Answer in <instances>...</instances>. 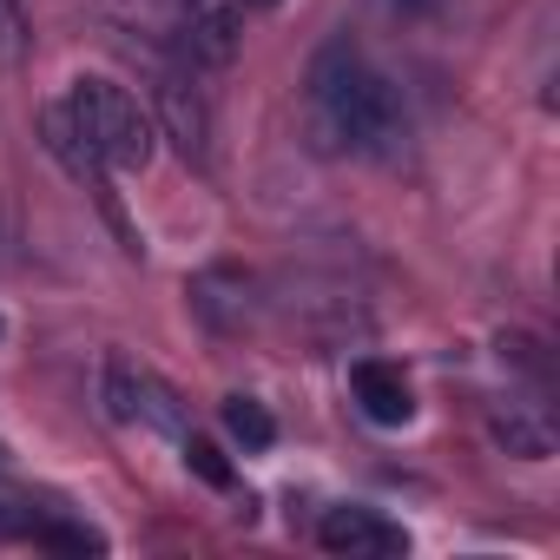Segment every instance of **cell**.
I'll return each instance as SVG.
<instances>
[{
    "mask_svg": "<svg viewBox=\"0 0 560 560\" xmlns=\"http://www.w3.org/2000/svg\"><path fill=\"white\" fill-rule=\"evenodd\" d=\"M317 547L343 553V560H396V553H409V534L396 521H383L376 508H330L317 521Z\"/></svg>",
    "mask_w": 560,
    "mask_h": 560,
    "instance_id": "5",
    "label": "cell"
},
{
    "mask_svg": "<svg viewBox=\"0 0 560 560\" xmlns=\"http://www.w3.org/2000/svg\"><path fill=\"white\" fill-rule=\"evenodd\" d=\"M304 100H311L317 132H324L337 152H357V159H396L402 139H409L402 93H396L389 73H376L350 40H330V47L311 60Z\"/></svg>",
    "mask_w": 560,
    "mask_h": 560,
    "instance_id": "1",
    "label": "cell"
},
{
    "mask_svg": "<svg viewBox=\"0 0 560 560\" xmlns=\"http://www.w3.org/2000/svg\"><path fill=\"white\" fill-rule=\"evenodd\" d=\"M224 429H231L244 448H270V442H277L270 409H264V402H250V396H231V402H224Z\"/></svg>",
    "mask_w": 560,
    "mask_h": 560,
    "instance_id": "10",
    "label": "cell"
},
{
    "mask_svg": "<svg viewBox=\"0 0 560 560\" xmlns=\"http://www.w3.org/2000/svg\"><path fill=\"white\" fill-rule=\"evenodd\" d=\"M152 126H165V139L191 165H211V93H205V73L178 54L159 67V119Z\"/></svg>",
    "mask_w": 560,
    "mask_h": 560,
    "instance_id": "3",
    "label": "cell"
},
{
    "mask_svg": "<svg viewBox=\"0 0 560 560\" xmlns=\"http://www.w3.org/2000/svg\"><path fill=\"white\" fill-rule=\"evenodd\" d=\"M100 8H106V21H113L119 34H139L145 47L172 54V47L185 40V27L198 21L205 0H100Z\"/></svg>",
    "mask_w": 560,
    "mask_h": 560,
    "instance_id": "6",
    "label": "cell"
},
{
    "mask_svg": "<svg viewBox=\"0 0 560 560\" xmlns=\"http://www.w3.org/2000/svg\"><path fill=\"white\" fill-rule=\"evenodd\" d=\"M178 448H185V468H191V475H205L211 488H231V462L218 455V442H205V435H191V429H185V435H178Z\"/></svg>",
    "mask_w": 560,
    "mask_h": 560,
    "instance_id": "11",
    "label": "cell"
},
{
    "mask_svg": "<svg viewBox=\"0 0 560 560\" xmlns=\"http://www.w3.org/2000/svg\"><path fill=\"white\" fill-rule=\"evenodd\" d=\"M350 396H357V409H363L376 429H402V422L416 416V389H409V376H402L396 363H383V357L350 363Z\"/></svg>",
    "mask_w": 560,
    "mask_h": 560,
    "instance_id": "7",
    "label": "cell"
},
{
    "mask_svg": "<svg viewBox=\"0 0 560 560\" xmlns=\"http://www.w3.org/2000/svg\"><path fill=\"white\" fill-rule=\"evenodd\" d=\"M106 402L119 422H139V429H159V435H185V402L152 376V370H132V363H106Z\"/></svg>",
    "mask_w": 560,
    "mask_h": 560,
    "instance_id": "4",
    "label": "cell"
},
{
    "mask_svg": "<svg viewBox=\"0 0 560 560\" xmlns=\"http://www.w3.org/2000/svg\"><path fill=\"white\" fill-rule=\"evenodd\" d=\"M60 106H67L80 145H86L106 172H145V165H152V152H159V126H152V113H145L119 80L86 73V80H73V93H67Z\"/></svg>",
    "mask_w": 560,
    "mask_h": 560,
    "instance_id": "2",
    "label": "cell"
},
{
    "mask_svg": "<svg viewBox=\"0 0 560 560\" xmlns=\"http://www.w3.org/2000/svg\"><path fill=\"white\" fill-rule=\"evenodd\" d=\"M0 475H8V448H0Z\"/></svg>",
    "mask_w": 560,
    "mask_h": 560,
    "instance_id": "14",
    "label": "cell"
},
{
    "mask_svg": "<svg viewBox=\"0 0 560 560\" xmlns=\"http://www.w3.org/2000/svg\"><path fill=\"white\" fill-rule=\"evenodd\" d=\"M191 311L211 330H244L250 324V277L244 270H205L191 284Z\"/></svg>",
    "mask_w": 560,
    "mask_h": 560,
    "instance_id": "8",
    "label": "cell"
},
{
    "mask_svg": "<svg viewBox=\"0 0 560 560\" xmlns=\"http://www.w3.org/2000/svg\"><path fill=\"white\" fill-rule=\"evenodd\" d=\"M14 8H21V0H0V34H14V21H21Z\"/></svg>",
    "mask_w": 560,
    "mask_h": 560,
    "instance_id": "12",
    "label": "cell"
},
{
    "mask_svg": "<svg viewBox=\"0 0 560 560\" xmlns=\"http://www.w3.org/2000/svg\"><path fill=\"white\" fill-rule=\"evenodd\" d=\"M264 8H277V0H237V14H264Z\"/></svg>",
    "mask_w": 560,
    "mask_h": 560,
    "instance_id": "13",
    "label": "cell"
},
{
    "mask_svg": "<svg viewBox=\"0 0 560 560\" xmlns=\"http://www.w3.org/2000/svg\"><path fill=\"white\" fill-rule=\"evenodd\" d=\"M494 442L521 462H547L553 429H547V416H534V402H508V409H494Z\"/></svg>",
    "mask_w": 560,
    "mask_h": 560,
    "instance_id": "9",
    "label": "cell"
}]
</instances>
